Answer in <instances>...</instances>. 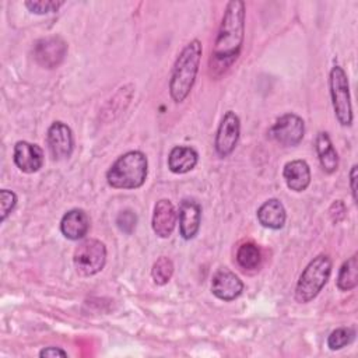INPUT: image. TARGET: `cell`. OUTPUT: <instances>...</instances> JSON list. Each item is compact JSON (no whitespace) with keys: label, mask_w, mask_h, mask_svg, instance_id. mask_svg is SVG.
I'll use <instances>...</instances> for the list:
<instances>
[{"label":"cell","mask_w":358,"mask_h":358,"mask_svg":"<svg viewBox=\"0 0 358 358\" xmlns=\"http://www.w3.org/2000/svg\"><path fill=\"white\" fill-rule=\"evenodd\" d=\"M116 225L117 228L126 234V235H130L134 229H136V225H137V215L133 210H123L117 214L116 217Z\"/></svg>","instance_id":"cell-26"},{"label":"cell","mask_w":358,"mask_h":358,"mask_svg":"<svg viewBox=\"0 0 358 358\" xmlns=\"http://www.w3.org/2000/svg\"><path fill=\"white\" fill-rule=\"evenodd\" d=\"M245 3L241 0H232L225 7L210 59V73L215 78L227 73L241 55L245 39Z\"/></svg>","instance_id":"cell-1"},{"label":"cell","mask_w":358,"mask_h":358,"mask_svg":"<svg viewBox=\"0 0 358 358\" xmlns=\"http://www.w3.org/2000/svg\"><path fill=\"white\" fill-rule=\"evenodd\" d=\"M201 53V42L193 39L176 57L169 80V95L176 103L183 102L192 91L199 73Z\"/></svg>","instance_id":"cell-2"},{"label":"cell","mask_w":358,"mask_h":358,"mask_svg":"<svg viewBox=\"0 0 358 358\" xmlns=\"http://www.w3.org/2000/svg\"><path fill=\"white\" fill-rule=\"evenodd\" d=\"M17 206V194L13 190L1 189L0 190V221L4 222L6 218L11 214Z\"/></svg>","instance_id":"cell-25"},{"label":"cell","mask_w":358,"mask_h":358,"mask_svg":"<svg viewBox=\"0 0 358 358\" xmlns=\"http://www.w3.org/2000/svg\"><path fill=\"white\" fill-rule=\"evenodd\" d=\"M32 53L39 66L52 70L63 63L67 55V43L59 35H49L34 43Z\"/></svg>","instance_id":"cell-8"},{"label":"cell","mask_w":358,"mask_h":358,"mask_svg":"<svg viewBox=\"0 0 358 358\" xmlns=\"http://www.w3.org/2000/svg\"><path fill=\"white\" fill-rule=\"evenodd\" d=\"M355 338V330L351 327H338L330 333L327 337V347L331 351L341 350L350 345Z\"/></svg>","instance_id":"cell-23"},{"label":"cell","mask_w":358,"mask_h":358,"mask_svg":"<svg viewBox=\"0 0 358 358\" xmlns=\"http://www.w3.org/2000/svg\"><path fill=\"white\" fill-rule=\"evenodd\" d=\"M259 222L268 229H281L285 224L287 214L282 203L278 199H268L257 208Z\"/></svg>","instance_id":"cell-17"},{"label":"cell","mask_w":358,"mask_h":358,"mask_svg":"<svg viewBox=\"0 0 358 358\" xmlns=\"http://www.w3.org/2000/svg\"><path fill=\"white\" fill-rule=\"evenodd\" d=\"M357 165L351 166L350 171V189H351V194H352V200L357 201Z\"/></svg>","instance_id":"cell-29"},{"label":"cell","mask_w":358,"mask_h":358,"mask_svg":"<svg viewBox=\"0 0 358 358\" xmlns=\"http://www.w3.org/2000/svg\"><path fill=\"white\" fill-rule=\"evenodd\" d=\"M199 162V154L193 147L176 145L169 151L168 168L173 173H187Z\"/></svg>","instance_id":"cell-18"},{"label":"cell","mask_w":358,"mask_h":358,"mask_svg":"<svg viewBox=\"0 0 358 358\" xmlns=\"http://www.w3.org/2000/svg\"><path fill=\"white\" fill-rule=\"evenodd\" d=\"M64 4V1H56V0H38V1H25V7L34 13V14H39V15H45V14H50V13H56L62 6Z\"/></svg>","instance_id":"cell-24"},{"label":"cell","mask_w":358,"mask_h":358,"mask_svg":"<svg viewBox=\"0 0 358 358\" xmlns=\"http://www.w3.org/2000/svg\"><path fill=\"white\" fill-rule=\"evenodd\" d=\"M331 105L336 119L341 126L352 124V106L350 96V84L344 69L338 64L333 66L329 76Z\"/></svg>","instance_id":"cell-5"},{"label":"cell","mask_w":358,"mask_h":358,"mask_svg":"<svg viewBox=\"0 0 358 358\" xmlns=\"http://www.w3.org/2000/svg\"><path fill=\"white\" fill-rule=\"evenodd\" d=\"M345 213H347V208L341 200L333 201V204L329 208V215L334 224H338L340 221H343L345 217Z\"/></svg>","instance_id":"cell-27"},{"label":"cell","mask_w":358,"mask_h":358,"mask_svg":"<svg viewBox=\"0 0 358 358\" xmlns=\"http://www.w3.org/2000/svg\"><path fill=\"white\" fill-rule=\"evenodd\" d=\"M239 134H241V120L238 115L232 110L225 112L215 133V140H214L215 152L221 158L231 155L238 144Z\"/></svg>","instance_id":"cell-9"},{"label":"cell","mask_w":358,"mask_h":358,"mask_svg":"<svg viewBox=\"0 0 358 358\" xmlns=\"http://www.w3.org/2000/svg\"><path fill=\"white\" fill-rule=\"evenodd\" d=\"M173 268H175L173 263L169 257H166V256L158 257L151 268V277H152L154 284L165 285L171 280V277L173 274Z\"/></svg>","instance_id":"cell-22"},{"label":"cell","mask_w":358,"mask_h":358,"mask_svg":"<svg viewBox=\"0 0 358 358\" xmlns=\"http://www.w3.org/2000/svg\"><path fill=\"white\" fill-rule=\"evenodd\" d=\"M284 180L288 189L294 192H303L310 183V168L303 159H294L284 165Z\"/></svg>","instance_id":"cell-16"},{"label":"cell","mask_w":358,"mask_h":358,"mask_svg":"<svg viewBox=\"0 0 358 358\" xmlns=\"http://www.w3.org/2000/svg\"><path fill=\"white\" fill-rule=\"evenodd\" d=\"M90 229V217L81 208L69 210L60 221V231L70 241L83 239Z\"/></svg>","instance_id":"cell-15"},{"label":"cell","mask_w":358,"mask_h":358,"mask_svg":"<svg viewBox=\"0 0 358 358\" xmlns=\"http://www.w3.org/2000/svg\"><path fill=\"white\" fill-rule=\"evenodd\" d=\"M331 259L322 253L313 257L299 275L295 287V299L299 303H308L323 289L331 274Z\"/></svg>","instance_id":"cell-4"},{"label":"cell","mask_w":358,"mask_h":358,"mask_svg":"<svg viewBox=\"0 0 358 358\" xmlns=\"http://www.w3.org/2000/svg\"><path fill=\"white\" fill-rule=\"evenodd\" d=\"M148 173V161L144 152L133 150L122 154L108 169L106 182L113 189L131 190L144 185Z\"/></svg>","instance_id":"cell-3"},{"label":"cell","mask_w":358,"mask_h":358,"mask_svg":"<svg viewBox=\"0 0 358 358\" xmlns=\"http://www.w3.org/2000/svg\"><path fill=\"white\" fill-rule=\"evenodd\" d=\"M305 134V122L295 113L280 116L268 130V137L282 147L298 145Z\"/></svg>","instance_id":"cell-7"},{"label":"cell","mask_w":358,"mask_h":358,"mask_svg":"<svg viewBox=\"0 0 358 358\" xmlns=\"http://www.w3.org/2000/svg\"><path fill=\"white\" fill-rule=\"evenodd\" d=\"M13 159L15 166L24 173L38 172L45 161L43 150L38 144H32L28 141H17L14 145Z\"/></svg>","instance_id":"cell-11"},{"label":"cell","mask_w":358,"mask_h":358,"mask_svg":"<svg viewBox=\"0 0 358 358\" xmlns=\"http://www.w3.org/2000/svg\"><path fill=\"white\" fill-rule=\"evenodd\" d=\"M46 143L53 159H66L71 155L74 148L73 131L66 123L60 120L53 122L48 129Z\"/></svg>","instance_id":"cell-10"},{"label":"cell","mask_w":358,"mask_h":358,"mask_svg":"<svg viewBox=\"0 0 358 358\" xmlns=\"http://www.w3.org/2000/svg\"><path fill=\"white\" fill-rule=\"evenodd\" d=\"M315 148L322 169L326 173H333L338 168V154L330 140V136L326 131H320L315 140Z\"/></svg>","instance_id":"cell-19"},{"label":"cell","mask_w":358,"mask_h":358,"mask_svg":"<svg viewBox=\"0 0 358 358\" xmlns=\"http://www.w3.org/2000/svg\"><path fill=\"white\" fill-rule=\"evenodd\" d=\"M73 263L76 271L83 277L99 273L106 263V248L99 239H84L74 250Z\"/></svg>","instance_id":"cell-6"},{"label":"cell","mask_w":358,"mask_h":358,"mask_svg":"<svg viewBox=\"0 0 358 358\" xmlns=\"http://www.w3.org/2000/svg\"><path fill=\"white\" fill-rule=\"evenodd\" d=\"M179 220V234L183 239H193L200 229L201 222V207L193 199H183L179 206L178 213Z\"/></svg>","instance_id":"cell-14"},{"label":"cell","mask_w":358,"mask_h":358,"mask_svg":"<svg viewBox=\"0 0 358 358\" xmlns=\"http://www.w3.org/2000/svg\"><path fill=\"white\" fill-rule=\"evenodd\" d=\"M243 291L242 280L228 268H220L215 271L211 280V292L221 301L229 302L236 299Z\"/></svg>","instance_id":"cell-12"},{"label":"cell","mask_w":358,"mask_h":358,"mask_svg":"<svg viewBox=\"0 0 358 358\" xmlns=\"http://www.w3.org/2000/svg\"><path fill=\"white\" fill-rule=\"evenodd\" d=\"M236 262L245 270H255L262 263L260 248L255 242H243L236 250Z\"/></svg>","instance_id":"cell-21"},{"label":"cell","mask_w":358,"mask_h":358,"mask_svg":"<svg viewBox=\"0 0 358 358\" xmlns=\"http://www.w3.org/2000/svg\"><path fill=\"white\" fill-rule=\"evenodd\" d=\"M39 357H67V352L60 347H46L39 351Z\"/></svg>","instance_id":"cell-28"},{"label":"cell","mask_w":358,"mask_h":358,"mask_svg":"<svg viewBox=\"0 0 358 358\" xmlns=\"http://www.w3.org/2000/svg\"><path fill=\"white\" fill-rule=\"evenodd\" d=\"M358 284V263H357V253H354L350 259H347L337 275V288L340 291H351Z\"/></svg>","instance_id":"cell-20"},{"label":"cell","mask_w":358,"mask_h":358,"mask_svg":"<svg viewBox=\"0 0 358 358\" xmlns=\"http://www.w3.org/2000/svg\"><path fill=\"white\" fill-rule=\"evenodd\" d=\"M178 213L175 206L168 199H161L154 206L151 227L157 236L169 238L176 227Z\"/></svg>","instance_id":"cell-13"}]
</instances>
